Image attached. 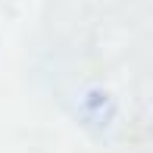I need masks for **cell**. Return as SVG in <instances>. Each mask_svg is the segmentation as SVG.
Instances as JSON below:
<instances>
[{
  "mask_svg": "<svg viewBox=\"0 0 153 153\" xmlns=\"http://www.w3.org/2000/svg\"><path fill=\"white\" fill-rule=\"evenodd\" d=\"M113 113H116V106L106 91H88L81 97V119L94 128H106L113 122Z\"/></svg>",
  "mask_w": 153,
  "mask_h": 153,
  "instance_id": "6da1fadb",
  "label": "cell"
}]
</instances>
